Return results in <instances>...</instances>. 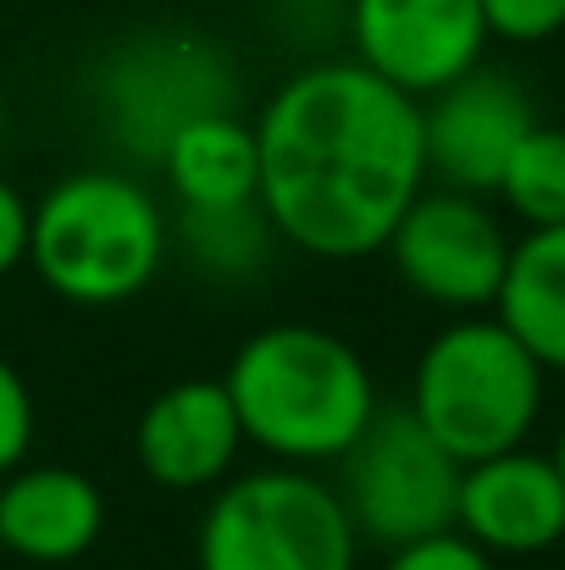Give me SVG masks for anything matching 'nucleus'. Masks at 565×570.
I'll use <instances>...</instances> for the list:
<instances>
[{"label": "nucleus", "instance_id": "obj_9", "mask_svg": "<svg viewBox=\"0 0 565 570\" xmlns=\"http://www.w3.org/2000/svg\"><path fill=\"white\" fill-rule=\"evenodd\" d=\"M350 39L361 67L427 100L483 61L488 22L483 0H350Z\"/></svg>", "mask_w": 565, "mask_h": 570}, {"label": "nucleus", "instance_id": "obj_6", "mask_svg": "<svg viewBox=\"0 0 565 570\" xmlns=\"http://www.w3.org/2000/svg\"><path fill=\"white\" fill-rule=\"evenodd\" d=\"M339 499L350 510L355 538L377 549H399L455 527L460 499V460L399 404L367 421V432L333 460Z\"/></svg>", "mask_w": 565, "mask_h": 570}, {"label": "nucleus", "instance_id": "obj_21", "mask_svg": "<svg viewBox=\"0 0 565 570\" xmlns=\"http://www.w3.org/2000/svg\"><path fill=\"white\" fill-rule=\"evenodd\" d=\"M549 460H555V471H561V482H565V426H561V438H555V454Z\"/></svg>", "mask_w": 565, "mask_h": 570}, {"label": "nucleus", "instance_id": "obj_15", "mask_svg": "<svg viewBox=\"0 0 565 570\" xmlns=\"http://www.w3.org/2000/svg\"><path fill=\"white\" fill-rule=\"evenodd\" d=\"M173 238L194 272L222 277V283H244L266 266L277 233H272L261 199H244V205H178Z\"/></svg>", "mask_w": 565, "mask_h": 570}, {"label": "nucleus", "instance_id": "obj_20", "mask_svg": "<svg viewBox=\"0 0 565 570\" xmlns=\"http://www.w3.org/2000/svg\"><path fill=\"white\" fill-rule=\"evenodd\" d=\"M28 216H33V205L0 178V277L28 266Z\"/></svg>", "mask_w": 565, "mask_h": 570}, {"label": "nucleus", "instance_id": "obj_19", "mask_svg": "<svg viewBox=\"0 0 565 570\" xmlns=\"http://www.w3.org/2000/svg\"><path fill=\"white\" fill-rule=\"evenodd\" d=\"M33 449V393L22 372L0 355V476L17 471Z\"/></svg>", "mask_w": 565, "mask_h": 570}, {"label": "nucleus", "instance_id": "obj_5", "mask_svg": "<svg viewBox=\"0 0 565 570\" xmlns=\"http://www.w3.org/2000/svg\"><path fill=\"white\" fill-rule=\"evenodd\" d=\"M361 538L333 482L305 465L222 476L194 538L199 570H355Z\"/></svg>", "mask_w": 565, "mask_h": 570}, {"label": "nucleus", "instance_id": "obj_14", "mask_svg": "<svg viewBox=\"0 0 565 570\" xmlns=\"http://www.w3.org/2000/svg\"><path fill=\"white\" fill-rule=\"evenodd\" d=\"M494 316L527 344L544 372H565V222L527 227V238L510 244Z\"/></svg>", "mask_w": 565, "mask_h": 570}, {"label": "nucleus", "instance_id": "obj_1", "mask_svg": "<svg viewBox=\"0 0 565 570\" xmlns=\"http://www.w3.org/2000/svg\"><path fill=\"white\" fill-rule=\"evenodd\" d=\"M261 210L272 233L316 261L377 255L427 189L421 100L372 67L316 61L283 78L255 122Z\"/></svg>", "mask_w": 565, "mask_h": 570}, {"label": "nucleus", "instance_id": "obj_4", "mask_svg": "<svg viewBox=\"0 0 565 570\" xmlns=\"http://www.w3.org/2000/svg\"><path fill=\"white\" fill-rule=\"evenodd\" d=\"M405 410L471 465L527 443L544 410V366L499 316H455L427 338Z\"/></svg>", "mask_w": 565, "mask_h": 570}, {"label": "nucleus", "instance_id": "obj_13", "mask_svg": "<svg viewBox=\"0 0 565 570\" xmlns=\"http://www.w3.org/2000/svg\"><path fill=\"white\" fill-rule=\"evenodd\" d=\"M162 178L178 205H244L261 189L255 122L233 111H199L162 145Z\"/></svg>", "mask_w": 565, "mask_h": 570}, {"label": "nucleus", "instance_id": "obj_8", "mask_svg": "<svg viewBox=\"0 0 565 570\" xmlns=\"http://www.w3.org/2000/svg\"><path fill=\"white\" fill-rule=\"evenodd\" d=\"M533 122H538V111H533L527 89L510 72H494L477 61L471 72H460L455 83H444L421 100L427 178H438V189L494 194Z\"/></svg>", "mask_w": 565, "mask_h": 570}, {"label": "nucleus", "instance_id": "obj_18", "mask_svg": "<svg viewBox=\"0 0 565 570\" xmlns=\"http://www.w3.org/2000/svg\"><path fill=\"white\" fill-rule=\"evenodd\" d=\"M382 570H499V566H494V554H483L471 538H460L449 527V532H432V538L388 549Z\"/></svg>", "mask_w": 565, "mask_h": 570}, {"label": "nucleus", "instance_id": "obj_7", "mask_svg": "<svg viewBox=\"0 0 565 570\" xmlns=\"http://www.w3.org/2000/svg\"><path fill=\"white\" fill-rule=\"evenodd\" d=\"M393 261V277L449 311V316H477L494 311V294L505 283V261H510V238L499 227V216L483 205V194L460 189H421L405 216L393 222L388 244L377 249Z\"/></svg>", "mask_w": 565, "mask_h": 570}, {"label": "nucleus", "instance_id": "obj_3", "mask_svg": "<svg viewBox=\"0 0 565 570\" xmlns=\"http://www.w3.org/2000/svg\"><path fill=\"white\" fill-rule=\"evenodd\" d=\"M173 222L134 173H72L28 216V266L67 305H128L167 266Z\"/></svg>", "mask_w": 565, "mask_h": 570}, {"label": "nucleus", "instance_id": "obj_11", "mask_svg": "<svg viewBox=\"0 0 565 570\" xmlns=\"http://www.w3.org/2000/svg\"><path fill=\"white\" fill-rule=\"evenodd\" d=\"M244 449L238 415L222 377H184L162 387L134 426L139 471L167 493H205L216 488Z\"/></svg>", "mask_w": 565, "mask_h": 570}, {"label": "nucleus", "instance_id": "obj_17", "mask_svg": "<svg viewBox=\"0 0 565 570\" xmlns=\"http://www.w3.org/2000/svg\"><path fill=\"white\" fill-rule=\"evenodd\" d=\"M488 39L505 45H544L565 33V0H483Z\"/></svg>", "mask_w": 565, "mask_h": 570}, {"label": "nucleus", "instance_id": "obj_16", "mask_svg": "<svg viewBox=\"0 0 565 570\" xmlns=\"http://www.w3.org/2000/svg\"><path fill=\"white\" fill-rule=\"evenodd\" d=\"M499 199L527 222V227H561L565 222V128L533 122L527 139L516 145L505 178H499Z\"/></svg>", "mask_w": 565, "mask_h": 570}, {"label": "nucleus", "instance_id": "obj_2", "mask_svg": "<svg viewBox=\"0 0 565 570\" xmlns=\"http://www.w3.org/2000/svg\"><path fill=\"white\" fill-rule=\"evenodd\" d=\"M222 387L233 399L244 443L277 465H333L377 415V382L361 350L311 322H277L250 333Z\"/></svg>", "mask_w": 565, "mask_h": 570}, {"label": "nucleus", "instance_id": "obj_10", "mask_svg": "<svg viewBox=\"0 0 565 570\" xmlns=\"http://www.w3.org/2000/svg\"><path fill=\"white\" fill-rule=\"evenodd\" d=\"M455 532L494 560H527L565 543V482L555 460L522 443L460 465Z\"/></svg>", "mask_w": 565, "mask_h": 570}, {"label": "nucleus", "instance_id": "obj_12", "mask_svg": "<svg viewBox=\"0 0 565 570\" xmlns=\"http://www.w3.org/2000/svg\"><path fill=\"white\" fill-rule=\"evenodd\" d=\"M106 532V493L72 465H17L0 476V554L28 566L84 560Z\"/></svg>", "mask_w": 565, "mask_h": 570}]
</instances>
